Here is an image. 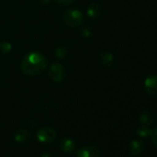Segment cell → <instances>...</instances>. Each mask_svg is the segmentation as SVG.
Instances as JSON below:
<instances>
[{
	"mask_svg": "<svg viewBox=\"0 0 157 157\" xmlns=\"http://www.w3.org/2000/svg\"><path fill=\"white\" fill-rule=\"evenodd\" d=\"M47 76L53 82L60 83L66 78L67 71L62 64L56 62L49 66L47 69Z\"/></svg>",
	"mask_w": 157,
	"mask_h": 157,
	"instance_id": "3957f363",
	"label": "cell"
},
{
	"mask_svg": "<svg viewBox=\"0 0 157 157\" xmlns=\"http://www.w3.org/2000/svg\"><path fill=\"white\" fill-rule=\"evenodd\" d=\"M40 157H53V154L50 151H44Z\"/></svg>",
	"mask_w": 157,
	"mask_h": 157,
	"instance_id": "d6986e66",
	"label": "cell"
},
{
	"mask_svg": "<svg viewBox=\"0 0 157 157\" xmlns=\"http://www.w3.org/2000/svg\"><path fill=\"white\" fill-rule=\"evenodd\" d=\"M81 34L84 37V38H89L92 35V28L88 25H85L82 28L81 30Z\"/></svg>",
	"mask_w": 157,
	"mask_h": 157,
	"instance_id": "2e32d148",
	"label": "cell"
},
{
	"mask_svg": "<svg viewBox=\"0 0 157 157\" xmlns=\"http://www.w3.org/2000/svg\"><path fill=\"white\" fill-rule=\"evenodd\" d=\"M59 148L63 152L70 154V153L74 152V151L76 149V143L71 138L64 137L59 141Z\"/></svg>",
	"mask_w": 157,
	"mask_h": 157,
	"instance_id": "52a82bcc",
	"label": "cell"
},
{
	"mask_svg": "<svg viewBox=\"0 0 157 157\" xmlns=\"http://www.w3.org/2000/svg\"><path fill=\"white\" fill-rule=\"evenodd\" d=\"M30 136H31V133H30V131L28 129L20 128L14 133L13 138H14L15 141H17L19 143H23V142L27 141L30 139Z\"/></svg>",
	"mask_w": 157,
	"mask_h": 157,
	"instance_id": "30bf717a",
	"label": "cell"
},
{
	"mask_svg": "<svg viewBox=\"0 0 157 157\" xmlns=\"http://www.w3.org/2000/svg\"><path fill=\"white\" fill-rule=\"evenodd\" d=\"M12 50V44L8 42L0 43V54H9Z\"/></svg>",
	"mask_w": 157,
	"mask_h": 157,
	"instance_id": "9a60e30c",
	"label": "cell"
},
{
	"mask_svg": "<svg viewBox=\"0 0 157 157\" xmlns=\"http://www.w3.org/2000/svg\"><path fill=\"white\" fill-rule=\"evenodd\" d=\"M62 20L67 26L70 28H76L81 26L84 22L85 17L81 10L77 9H69L63 13Z\"/></svg>",
	"mask_w": 157,
	"mask_h": 157,
	"instance_id": "7a4b0ae2",
	"label": "cell"
},
{
	"mask_svg": "<svg viewBox=\"0 0 157 157\" xmlns=\"http://www.w3.org/2000/svg\"><path fill=\"white\" fill-rule=\"evenodd\" d=\"M139 119L141 125H144L147 127H150L154 123V117L149 111H142L139 116Z\"/></svg>",
	"mask_w": 157,
	"mask_h": 157,
	"instance_id": "8fae6325",
	"label": "cell"
},
{
	"mask_svg": "<svg viewBox=\"0 0 157 157\" xmlns=\"http://www.w3.org/2000/svg\"><path fill=\"white\" fill-rule=\"evenodd\" d=\"M36 138L39 142L48 144L56 140V132L54 128L50 127H42L36 132Z\"/></svg>",
	"mask_w": 157,
	"mask_h": 157,
	"instance_id": "277c9868",
	"label": "cell"
},
{
	"mask_svg": "<svg viewBox=\"0 0 157 157\" xmlns=\"http://www.w3.org/2000/svg\"><path fill=\"white\" fill-rule=\"evenodd\" d=\"M145 150V143L142 140L136 139L129 143V151L132 155L138 156L141 154Z\"/></svg>",
	"mask_w": 157,
	"mask_h": 157,
	"instance_id": "ba28073f",
	"label": "cell"
},
{
	"mask_svg": "<svg viewBox=\"0 0 157 157\" xmlns=\"http://www.w3.org/2000/svg\"><path fill=\"white\" fill-rule=\"evenodd\" d=\"M39 2H40L42 5H44V6H46V5H48V4H50L51 0H39Z\"/></svg>",
	"mask_w": 157,
	"mask_h": 157,
	"instance_id": "ffe728a7",
	"label": "cell"
},
{
	"mask_svg": "<svg viewBox=\"0 0 157 157\" xmlns=\"http://www.w3.org/2000/svg\"><path fill=\"white\" fill-rule=\"evenodd\" d=\"M151 129L147 126L141 125L137 128V134L142 139L149 138L151 136Z\"/></svg>",
	"mask_w": 157,
	"mask_h": 157,
	"instance_id": "4fadbf2b",
	"label": "cell"
},
{
	"mask_svg": "<svg viewBox=\"0 0 157 157\" xmlns=\"http://www.w3.org/2000/svg\"><path fill=\"white\" fill-rule=\"evenodd\" d=\"M47 67L46 57L38 51H33L24 56L21 63V71L31 77L42 74Z\"/></svg>",
	"mask_w": 157,
	"mask_h": 157,
	"instance_id": "6da1fadb",
	"label": "cell"
},
{
	"mask_svg": "<svg viewBox=\"0 0 157 157\" xmlns=\"http://www.w3.org/2000/svg\"><path fill=\"white\" fill-rule=\"evenodd\" d=\"M102 14V7L98 3H92L87 9V16L90 19H98Z\"/></svg>",
	"mask_w": 157,
	"mask_h": 157,
	"instance_id": "9c48e42d",
	"label": "cell"
},
{
	"mask_svg": "<svg viewBox=\"0 0 157 157\" xmlns=\"http://www.w3.org/2000/svg\"><path fill=\"white\" fill-rule=\"evenodd\" d=\"M144 89L149 95L157 94V75H151L145 78Z\"/></svg>",
	"mask_w": 157,
	"mask_h": 157,
	"instance_id": "8992f818",
	"label": "cell"
},
{
	"mask_svg": "<svg viewBox=\"0 0 157 157\" xmlns=\"http://www.w3.org/2000/svg\"><path fill=\"white\" fill-rule=\"evenodd\" d=\"M55 56L57 59H65L67 56V47L63 46V45H59L56 50H55Z\"/></svg>",
	"mask_w": 157,
	"mask_h": 157,
	"instance_id": "5bb4252c",
	"label": "cell"
},
{
	"mask_svg": "<svg viewBox=\"0 0 157 157\" xmlns=\"http://www.w3.org/2000/svg\"><path fill=\"white\" fill-rule=\"evenodd\" d=\"M54 1L59 5V6H62V7H67V6H69L71 4H73L75 2V0H54Z\"/></svg>",
	"mask_w": 157,
	"mask_h": 157,
	"instance_id": "e0dca14e",
	"label": "cell"
},
{
	"mask_svg": "<svg viewBox=\"0 0 157 157\" xmlns=\"http://www.w3.org/2000/svg\"><path fill=\"white\" fill-rule=\"evenodd\" d=\"M100 150L94 145H85L77 151V157H100Z\"/></svg>",
	"mask_w": 157,
	"mask_h": 157,
	"instance_id": "5b68a950",
	"label": "cell"
},
{
	"mask_svg": "<svg viewBox=\"0 0 157 157\" xmlns=\"http://www.w3.org/2000/svg\"><path fill=\"white\" fill-rule=\"evenodd\" d=\"M151 141L153 143V145L157 148V128L151 129Z\"/></svg>",
	"mask_w": 157,
	"mask_h": 157,
	"instance_id": "ac0fdd59",
	"label": "cell"
},
{
	"mask_svg": "<svg viewBox=\"0 0 157 157\" xmlns=\"http://www.w3.org/2000/svg\"><path fill=\"white\" fill-rule=\"evenodd\" d=\"M100 61L103 66L109 67L114 62V56L109 51H102L100 53Z\"/></svg>",
	"mask_w": 157,
	"mask_h": 157,
	"instance_id": "7c38bea8",
	"label": "cell"
}]
</instances>
